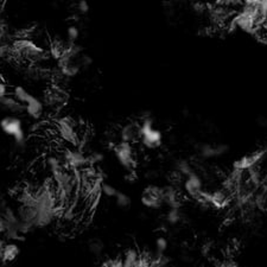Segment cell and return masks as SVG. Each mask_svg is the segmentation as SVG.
<instances>
[{"label":"cell","mask_w":267,"mask_h":267,"mask_svg":"<svg viewBox=\"0 0 267 267\" xmlns=\"http://www.w3.org/2000/svg\"><path fill=\"white\" fill-rule=\"evenodd\" d=\"M11 54L20 60L30 61L31 63L38 64L49 60V53L36 43L34 39L28 37H21L14 41L11 44Z\"/></svg>","instance_id":"1"},{"label":"cell","mask_w":267,"mask_h":267,"mask_svg":"<svg viewBox=\"0 0 267 267\" xmlns=\"http://www.w3.org/2000/svg\"><path fill=\"white\" fill-rule=\"evenodd\" d=\"M140 142L149 150H155L162 145L163 133L153 127L152 116H144L140 122Z\"/></svg>","instance_id":"2"},{"label":"cell","mask_w":267,"mask_h":267,"mask_svg":"<svg viewBox=\"0 0 267 267\" xmlns=\"http://www.w3.org/2000/svg\"><path fill=\"white\" fill-rule=\"evenodd\" d=\"M0 127L3 132L13 138L14 142L18 146H24L27 144V133L23 127V122L17 116H4L0 122Z\"/></svg>","instance_id":"3"},{"label":"cell","mask_w":267,"mask_h":267,"mask_svg":"<svg viewBox=\"0 0 267 267\" xmlns=\"http://www.w3.org/2000/svg\"><path fill=\"white\" fill-rule=\"evenodd\" d=\"M76 127H78V124L69 116H64L56 122V129L60 137L72 146L80 145V134Z\"/></svg>","instance_id":"4"},{"label":"cell","mask_w":267,"mask_h":267,"mask_svg":"<svg viewBox=\"0 0 267 267\" xmlns=\"http://www.w3.org/2000/svg\"><path fill=\"white\" fill-rule=\"evenodd\" d=\"M267 149H260V150H255V151L248 153V155H245L241 157V158L236 159L233 164L234 171L235 173H248V171L252 169H255L258 167L259 164H260L264 158L266 157Z\"/></svg>","instance_id":"5"},{"label":"cell","mask_w":267,"mask_h":267,"mask_svg":"<svg viewBox=\"0 0 267 267\" xmlns=\"http://www.w3.org/2000/svg\"><path fill=\"white\" fill-rule=\"evenodd\" d=\"M114 155L120 165H122L125 170L132 173L133 167L135 165L133 145L129 144V142L120 141L119 144L115 145Z\"/></svg>","instance_id":"6"},{"label":"cell","mask_w":267,"mask_h":267,"mask_svg":"<svg viewBox=\"0 0 267 267\" xmlns=\"http://www.w3.org/2000/svg\"><path fill=\"white\" fill-rule=\"evenodd\" d=\"M140 201L142 206L149 208V209H160L164 206L163 188L158 185H149L142 191Z\"/></svg>","instance_id":"7"},{"label":"cell","mask_w":267,"mask_h":267,"mask_svg":"<svg viewBox=\"0 0 267 267\" xmlns=\"http://www.w3.org/2000/svg\"><path fill=\"white\" fill-rule=\"evenodd\" d=\"M64 166L70 170H80L88 165V156L85 155L81 150L67 149L62 155Z\"/></svg>","instance_id":"8"},{"label":"cell","mask_w":267,"mask_h":267,"mask_svg":"<svg viewBox=\"0 0 267 267\" xmlns=\"http://www.w3.org/2000/svg\"><path fill=\"white\" fill-rule=\"evenodd\" d=\"M197 201L216 208V209H223L228 206L229 197L222 190H216V191H204L203 190L202 193L197 197Z\"/></svg>","instance_id":"9"},{"label":"cell","mask_w":267,"mask_h":267,"mask_svg":"<svg viewBox=\"0 0 267 267\" xmlns=\"http://www.w3.org/2000/svg\"><path fill=\"white\" fill-rule=\"evenodd\" d=\"M229 151V146L227 144H201L197 149L199 156L203 159L216 158L225 156Z\"/></svg>","instance_id":"10"},{"label":"cell","mask_w":267,"mask_h":267,"mask_svg":"<svg viewBox=\"0 0 267 267\" xmlns=\"http://www.w3.org/2000/svg\"><path fill=\"white\" fill-rule=\"evenodd\" d=\"M140 140V123L130 122L120 129V141L132 144Z\"/></svg>","instance_id":"11"},{"label":"cell","mask_w":267,"mask_h":267,"mask_svg":"<svg viewBox=\"0 0 267 267\" xmlns=\"http://www.w3.org/2000/svg\"><path fill=\"white\" fill-rule=\"evenodd\" d=\"M183 189H184L185 193L192 199L197 200L201 193L203 191V181L200 175L196 173L192 174L191 176L186 177L183 183Z\"/></svg>","instance_id":"12"},{"label":"cell","mask_w":267,"mask_h":267,"mask_svg":"<svg viewBox=\"0 0 267 267\" xmlns=\"http://www.w3.org/2000/svg\"><path fill=\"white\" fill-rule=\"evenodd\" d=\"M67 100V94L62 90L60 87H53V88L47 89V93L44 98V105L51 108H58L60 106L64 105Z\"/></svg>","instance_id":"13"},{"label":"cell","mask_w":267,"mask_h":267,"mask_svg":"<svg viewBox=\"0 0 267 267\" xmlns=\"http://www.w3.org/2000/svg\"><path fill=\"white\" fill-rule=\"evenodd\" d=\"M163 202L170 209H181L182 199L174 185L163 186Z\"/></svg>","instance_id":"14"},{"label":"cell","mask_w":267,"mask_h":267,"mask_svg":"<svg viewBox=\"0 0 267 267\" xmlns=\"http://www.w3.org/2000/svg\"><path fill=\"white\" fill-rule=\"evenodd\" d=\"M45 111V105L41 99H38L37 96H32L30 101L25 105V113L30 116L31 119L39 120L44 114Z\"/></svg>","instance_id":"15"},{"label":"cell","mask_w":267,"mask_h":267,"mask_svg":"<svg viewBox=\"0 0 267 267\" xmlns=\"http://www.w3.org/2000/svg\"><path fill=\"white\" fill-rule=\"evenodd\" d=\"M0 107L7 112L13 113V114H23L25 113V106L11 95L0 99Z\"/></svg>","instance_id":"16"},{"label":"cell","mask_w":267,"mask_h":267,"mask_svg":"<svg viewBox=\"0 0 267 267\" xmlns=\"http://www.w3.org/2000/svg\"><path fill=\"white\" fill-rule=\"evenodd\" d=\"M20 253L19 246L16 242H9L5 244L3 250V257L2 260L4 262H12L18 258V255Z\"/></svg>","instance_id":"17"},{"label":"cell","mask_w":267,"mask_h":267,"mask_svg":"<svg viewBox=\"0 0 267 267\" xmlns=\"http://www.w3.org/2000/svg\"><path fill=\"white\" fill-rule=\"evenodd\" d=\"M175 173L178 174L181 177H189L192 174H195L191 163L186 159H179L175 166Z\"/></svg>","instance_id":"18"},{"label":"cell","mask_w":267,"mask_h":267,"mask_svg":"<svg viewBox=\"0 0 267 267\" xmlns=\"http://www.w3.org/2000/svg\"><path fill=\"white\" fill-rule=\"evenodd\" d=\"M12 96L16 99L17 101H19L20 104H23L24 106L28 104L29 101L31 100L32 96H34V95H32L30 91H28L27 89L24 88V87H21V86H16L14 87V88L12 89Z\"/></svg>","instance_id":"19"},{"label":"cell","mask_w":267,"mask_h":267,"mask_svg":"<svg viewBox=\"0 0 267 267\" xmlns=\"http://www.w3.org/2000/svg\"><path fill=\"white\" fill-rule=\"evenodd\" d=\"M45 164H46L47 169H49V171L51 173V175L57 173V171H60L65 167L63 160H62V158H60V157H57V156L46 157Z\"/></svg>","instance_id":"20"},{"label":"cell","mask_w":267,"mask_h":267,"mask_svg":"<svg viewBox=\"0 0 267 267\" xmlns=\"http://www.w3.org/2000/svg\"><path fill=\"white\" fill-rule=\"evenodd\" d=\"M139 254L137 251L133 250V248H130L125 252L124 254V267H137V262L139 260Z\"/></svg>","instance_id":"21"},{"label":"cell","mask_w":267,"mask_h":267,"mask_svg":"<svg viewBox=\"0 0 267 267\" xmlns=\"http://www.w3.org/2000/svg\"><path fill=\"white\" fill-rule=\"evenodd\" d=\"M88 248L90 253H93L95 257H100L105 251V244L100 239H91L88 244Z\"/></svg>","instance_id":"22"},{"label":"cell","mask_w":267,"mask_h":267,"mask_svg":"<svg viewBox=\"0 0 267 267\" xmlns=\"http://www.w3.org/2000/svg\"><path fill=\"white\" fill-rule=\"evenodd\" d=\"M165 219H166V222L171 226L178 225V223L182 221L181 209H170L167 211Z\"/></svg>","instance_id":"23"},{"label":"cell","mask_w":267,"mask_h":267,"mask_svg":"<svg viewBox=\"0 0 267 267\" xmlns=\"http://www.w3.org/2000/svg\"><path fill=\"white\" fill-rule=\"evenodd\" d=\"M101 193L106 197H109V199H115L116 195L119 193V190L112 184H108V183L104 182L101 184Z\"/></svg>","instance_id":"24"},{"label":"cell","mask_w":267,"mask_h":267,"mask_svg":"<svg viewBox=\"0 0 267 267\" xmlns=\"http://www.w3.org/2000/svg\"><path fill=\"white\" fill-rule=\"evenodd\" d=\"M115 203H116V206H118L119 208L126 209V208H129L131 206L132 201H131L129 195H126V193L119 191V193L115 197Z\"/></svg>","instance_id":"25"},{"label":"cell","mask_w":267,"mask_h":267,"mask_svg":"<svg viewBox=\"0 0 267 267\" xmlns=\"http://www.w3.org/2000/svg\"><path fill=\"white\" fill-rule=\"evenodd\" d=\"M67 37L69 39V43H76L80 37V30L75 25H70L67 29Z\"/></svg>","instance_id":"26"},{"label":"cell","mask_w":267,"mask_h":267,"mask_svg":"<svg viewBox=\"0 0 267 267\" xmlns=\"http://www.w3.org/2000/svg\"><path fill=\"white\" fill-rule=\"evenodd\" d=\"M105 155L102 152H93L88 155V165H98L104 162Z\"/></svg>","instance_id":"27"},{"label":"cell","mask_w":267,"mask_h":267,"mask_svg":"<svg viewBox=\"0 0 267 267\" xmlns=\"http://www.w3.org/2000/svg\"><path fill=\"white\" fill-rule=\"evenodd\" d=\"M167 246H169V244H167V240L165 237H158V239L156 240V253L164 254L167 250Z\"/></svg>","instance_id":"28"},{"label":"cell","mask_w":267,"mask_h":267,"mask_svg":"<svg viewBox=\"0 0 267 267\" xmlns=\"http://www.w3.org/2000/svg\"><path fill=\"white\" fill-rule=\"evenodd\" d=\"M89 4L86 2V0H81V2L78 3V10L81 14H87L89 12Z\"/></svg>","instance_id":"29"},{"label":"cell","mask_w":267,"mask_h":267,"mask_svg":"<svg viewBox=\"0 0 267 267\" xmlns=\"http://www.w3.org/2000/svg\"><path fill=\"white\" fill-rule=\"evenodd\" d=\"M9 93H10V88L9 86H7V83L4 81V80L0 79V99L7 96Z\"/></svg>","instance_id":"30"},{"label":"cell","mask_w":267,"mask_h":267,"mask_svg":"<svg viewBox=\"0 0 267 267\" xmlns=\"http://www.w3.org/2000/svg\"><path fill=\"white\" fill-rule=\"evenodd\" d=\"M107 265L108 267H124V260L122 258H114V259H108Z\"/></svg>","instance_id":"31"},{"label":"cell","mask_w":267,"mask_h":267,"mask_svg":"<svg viewBox=\"0 0 267 267\" xmlns=\"http://www.w3.org/2000/svg\"><path fill=\"white\" fill-rule=\"evenodd\" d=\"M7 37V32H6V29H5V25L2 20H0V45L5 44L4 41H5Z\"/></svg>","instance_id":"32"},{"label":"cell","mask_w":267,"mask_h":267,"mask_svg":"<svg viewBox=\"0 0 267 267\" xmlns=\"http://www.w3.org/2000/svg\"><path fill=\"white\" fill-rule=\"evenodd\" d=\"M4 246H5V244L3 242V241H0V259L3 257V250H4Z\"/></svg>","instance_id":"33"},{"label":"cell","mask_w":267,"mask_h":267,"mask_svg":"<svg viewBox=\"0 0 267 267\" xmlns=\"http://www.w3.org/2000/svg\"><path fill=\"white\" fill-rule=\"evenodd\" d=\"M173 267H177V266H173Z\"/></svg>","instance_id":"34"}]
</instances>
